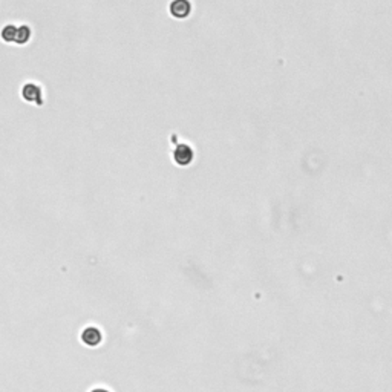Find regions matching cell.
I'll return each mask as SVG.
<instances>
[{
    "label": "cell",
    "mask_w": 392,
    "mask_h": 392,
    "mask_svg": "<svg viewBox=\"0 0 392 392\" xmlns=\"http://www.w3.org/2000/svg\"><path fill=\"white\" fill-rule=\"evenodd\" d=\"M20 97L23 98V101L34 105L37 108H42L45 105V91L43 86L37 83V81H26L23 83L22 89H20Z\"/></svg>",
    "instance_id": "6da1fadb"
},
{
    "label": "cell",
    "mask_w": 392,
    "mask_h": 392,
    "mask_svg": "<svg viewBox=\"0 0 392 392\" xmlns=\"http://www.w3.org/2000/svg\"><path fill=\"white\" fill-rule=\"evenodd\" d=\"M172 158H173V162L176 166H181V167H187L193 162L195 159V150L190 144L187 142H181V144H176L172 150Z\"/></svg>",
    "instance_id": "7a4b0ae2"
},
{
    "label": "cell",
    "mask_w": 392,
    "mask_h": 392,
    "mask_svg": "<svg viewBox=\"0 0 392 392\" xmlns=\"http://www.w3.org/2000/svg\"><path fill=\"white\" fill-rule=\"evenodd\" d=\"M193 5L190 0H172L169 3V12L176 20H185L192 15Z\"/></svg>",
    "instance_id": "3957f363"
},
{
    "label": "cell",
    "mask_w": 392,
    "mask_h": 392,
    "mask_svg": "<svg viewBox=\"0 0 392 392\" xmlns=\"http://www.w3.org/2000/svg\"><path fill=\"white\" fill-rule=\"evenodd\" d=\"M31 38H32V28L29 25H26V23H20V25H17L12 45L25 46V45H28L31 42Z\"/></svg>",
    "instance_id": "277c9868"
},
{
    "label": "cell",
    "mask_w": 392,
    "mask_h": 392,
    "mask_svg": "<svg viewBox=\"0 0 392 392\" xmlns=\"http://www.w3.org/2000/svg\"><path fill=\"white\" fill-rule=\"evenodd\" d=\"M81 340H83L85 345L88 346H97L100 342H101V333H100V329L97 328H86L83 333H81Z\"/></svg>",
    "instance_id": "5b68a950"
},
{
    "label": "cell",
    "mask_w": 392,
    "mask_h": 392,
    "mask_svg": "<svg viewBox=\"0 0 392 392\" xmlns=\"http://www.w3.org/2000/svg\"><path fill=\"white\" fill-rule=\"evenodd\" d=\"M17 23H6L2 29H0V38L3 43L12 45L14 43V35H15Z\"/></svg>",
    "instance_id": "8992f818"
},
{
    "label": "cell",
    "mask_w": 392,
    "mask_h": 392,
    "mask_svg": "<svg viewBox=\"0 0 392 392\" xmlns=\"http://www.w3.org/2000/svg\"><path fill=\"white\" fill-rule=\"evenodd\" d=\"M91 392H109V391H106V389H101V388H98V389H92Z\"/></svg>",
    "instance_id": "52a82bcc"
}]
</instances>
